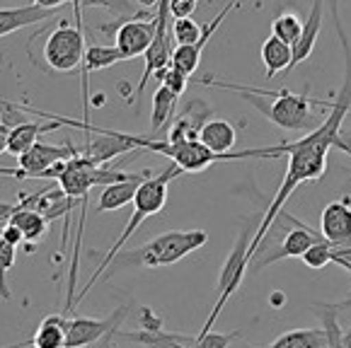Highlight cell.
Masks as SVG:
<instances>
[{"mask_svg": "<svg viewBox=\"0 0 351 348\" xmlns=\"http://www.w3.org/2000/svg\"><path fill=\"white\" fill-rule=\"evenodd\" d=\"M85 29L61 20V25L47 36L44 61L56 73H73L85 63Z\"/></svg>", "mask_w": 351, "mask_h": 348, "instance_id": "obj_6", "label": "cell"}, {"mask_svg": "<svg viewBox=\"0 0 351 348\" xmlns=\"http://www.w3.org/2000/svg\"><path fill=\"white\" fill-rule=\"evenodd\" d=\"M204 34V25H199L197 20L191 17H175L172 20V39L175 44H197Z\"/></svg>", "mask_w": 351, "mask_h": 348, "instance_id": "obj_29", "label": "cell"}, {"mask_svg": "<svg viewBox=\"0 0 351 348\" xmlns=\"http://www.w3.org/2000/svg\"><path fill=\"white\" fill-rule=\"evenodd\" d=\"M335 264L344 266L346 271H351V247H341V249H335V256H332Z\"/></svg>", "mask_w": 351, "mask_h": 348, "instance_id": "obj_37", "label": "cell"}, {"mask_svg": "<svg viewBox=\"0 0 351 348\" xmlns=\"http://www.w3.org/2000/svg\"><path fill=\"white\" fill-rule=\"evenodd\" d=\"M56 17V10H47L39 5H22V8H0V36L15 34L25 27L39 25Z\"/></svg>", "mask_w": 351, "mask_h": 348, "instance_id": "obj_18", "label": "cell"}, {"mask_svg": "<svg viewBox=\"0 0 351 348\" xmlns=\"http://www.w3.org/2000/svg\"><path fill=\"white\" fill-rule=\"evenodd\" d=\"M17 259V247L8 245L0 240V300H10V290H8V271L12 269Z\"/></svg>", "mask_w": 351, "mask_h": 348, "instance_id": "obj_32", "label": "cell"}, {"mask_svg": "<svg viewBox=\"0 0 351 348\" xmlns=\"http://www.w3.org/2000/svg\"><path fill=\"white\" fill-rule=\"evenodd\" d=\"M271 34L293 47L295 41L300 39V34H303V20L298 15H293V12H279L274 17V22H271Z\"/></svg>", "mask_w": 351, "mask_h": 348, "instance_id": "obj_27", "label": "cell"}, {"mask_svg": "<svg viewBox=\"0 0 351 348\" xmlns=\"http://www.w3.org/2000/svg\"><path fill=\"white\" fill-rule=\"evenodd\" d=\"M177 95L172 92L167 85H158V90L153 92V114H150V136L158 138V131L170 121V116L175 114L177 107Z\"/></svg>", "mask_w": 351, "mask_h": 348, "instance_id": "obj_23", "label": "cell"}, {"mask_svg": "<svg viewBox=\"0 0 351 348\" xmlns=\"http://www.w3.org/2000/svg\"><path fill=\"white\" fill-rule=\"evenodd\" d=\"M114 338H117V334H107V336H104L102 341H97V346H95V348H112Z\"/></svg>", "mask_w": 351, "mask_h": 348, "instance_id": "obj_41", "label": "cell"}, {"mask_svg": "<svg viewBox=\"0 0 351 348\" xmlns=\"http://www.w3.org/2000/svg\"><path fill=\"white\" fill-rule=\"evenodd\" d=\"M238 8H240V0H230V3H228V5L223 8V10L218 12L211 22H206V25H204V34H202V39H199L197 44H180V47H175L170 66H175L177 71H182L184 75H189V77L194 75V73H197V68H199V61H202L204 49H206V44L211 41V36L216 34V29L221 27V22L226 20L232 10H238Z\"/></svg>", "mask_w": 351, "mask_h": 348, "instance_id": "obj_13", "label": "cell"}, {"mask_svg": "<svg viewBox=\"0 0 351 348\" xmlns=\"http://www.w3.org/2000/svg\"><path fill=\"white\" fill-rule=\"evenodd\" d=\"M199 82L208 87H218V90L238 92L245 102L257 107L264 119H269V121L276 123L279 128H286V131H313V128H317L313 107L330 109L332 104V102L313 99L308 95L291 92L286 87L284 90H262V87H254V85H235V82H221V80H213V77H202Z\"/></svg>", "mask_w": 351, "mask_h": 348, "instance_id": "obj_2", "label": "cell"}, {"mask_svg": "<svg viewBox=\"0 0 351 348\" xmlns=\"http://www.w3.org/2000/svg\"><path fill=\"white\" fill-rule=\"evenodd\" d=\"M63 123L58 119H49V123H42V121H22L17 126L10 128V134H8V148L5 153L12 155V158H20L22 153L32 148V145L39 140L42 134H51L56 128H61Z\"/></svg>", "mask_w": 351, "mask_h": 348, "instance_id": "obj_17", "label": "cell"}, {"mask_svg": "<svg viewBox=\"0 0 351 348\" xmlns=\"http://www.w3.org/2000/svg\"><path fill=\"white\" fill-rule=\"evenodd\" d=\"M150 174H153L150 169H143V172H136L131 179L114 182V184L102 186L95 210H97V213H109V210H119V208H124V206L134 203L136 191H138V186L148 179Z\"/></svg>", "mask_w": 351, "mask_h": 348, "instance_id": "obj_15", "label": "cell"}, {"mask_svg": "<svg viewBox=\"0 0 351 348\" xmlns=\"http://www.w3.org/2000/svg\"><path fill=\"white\" fill-rule=\"evenodd\" d=\"M322 20H325V0H313L308 20L303 22V34H300V39L293 44V61H291V66L286 73H291L295 66H300V63L310 58V53H313V49H315L317 36H320Z\"/></svg>", "mask_w": 351, "mask_h": 348, "instance_id": "obj_16", "label": "cell"}, {"mask_svg": "<svg viewBox=\"0 0 351 348\" xmlns=\"http://www.w3.org/2000/svg\"><path fill=\"white\" fill-rule=\"evenodd\" d=\"M341 348H351V327H346L341 334Z\"/></svg>", "mask_w": 351, "mask_h": 348, "instance_id": "obj_42", "label": "cell"}, {"mask_svg": "<svg viewBox=\"0 0 351 348\" xmlns=\"http://www.w3.org/2000/svg\"><path fill=\"white\" fill-rule=\"evenodd\" d=\"M141 329H145V332H160L162 319L155 317L150 308H141Z\"/></svg>", "mask_w": 351, "mask_h": 348, "instance_id": "obj_36", "label": "cell"}, {"mask_svg": "<svg viewBox=\"0 0 351 348\" xmlns=\"http://www.w3.org/2000/svg\"><path fill=\"white\" fill-rule=\"evenodd\" d=\"M0 240L8 242V245H12V247L25 245V235H22L20 227L12 225V223H5V225H3V230H0Z\"/></svg>", "mask_w": 351, "mask_h": 348, "instance_id": "obj_35", "label": "cell"}, {"mask_svg": "<svg viewBox=\"0 0 351 348\" xmlns=\"http://www.w3.org/2000/svg\"><path fill=\"white\" fill-rule=\"evenodd\" d=\"M80 5L85 8H102V10L112 12L117 17H141V20H153L155 12L150 10H138L136 0H80Z\"/></svg>", "mask_w": 351, "mask_h": 348, "instance_id": "obj_25", "label": "cell"}, {"mask_svg": "<svg viewBox=\"0 0 351 348\" xmlns=\"http://www.w3.org/2000/svg\"><path fill=\"white\" fill-rule=\"evenodd\" d=\"M180 174H184L180 167H177L175 162L170 164V167H165L160 174H150L148 179L143 182V184L138 186V191H136V199H134V210H131V218L129 223H126L124 232H121L119 237H117V242H114L112 247H109V251L104 254V259L99 261V266L95 269V273L90 276V281L85 283V288L80 293H77L75 302H80L85 295H88L90 290H93L95 283L102 278V273L109 269V264H112V259L121 251V247L126 245V242L131 240V235H134L136 230H138L141 225H143L145 218H150V215H158L162 208H165L167 203V191H170V182L177 179Z\"/></svg>", "mask_w": 351, "mask_h": 348, "instance_id": "obj_3", "label": "cell"}, {"mask_svg": "<svg viewBox=\"0 0 351 348\" xmlns=\"http://www.w3.org/2000/svg\"><path fill=\"white\" fill-rule=\"evenodd\" d=\"M199 0H170L172 17H191L197 10Z\"/></svg>", "mask_w": 351, "mask_h": 348, "instance_id": "obj_34", "label": "cell"}, {"mask_svg": "<svg viewBox=\"0 0 351 348\" xmlns=\"http://www.w3.org/2000/svg\"><path fill=\"white\" fill-rule=\"evenodd\" d=\"M208 242L206 230H170L153 237L145 245L134 247L129 251H119L112 259V273L124 271V269H160L172 266L191 251L202 249Z\"/></svg>", "mask_w": 351, "mask_h": 348, "instance_id": "obj_4", "label": "cell"}, {"mask_svg": "<svg viewBox=\"0 0 351 348\" xmlns=\"http://www.w3.org/2000/svg\"><path fill=\"white\" fill-rule=\"evenodd\" d=\"M177 343H184L189 348H228L235 338L240 336V332H232V334H216V332H208V334H199V336H182V334H170Z\"/></svg>", "mask_w": 351, "mask_h": 348, "instance_id": "obj_26", "label": "cell"}, {"mask_svg": "<svg viewBox=\"0 0 351 348\" xmlns=\"http://www.w3.org/2000/svg\"><path fill=\"white\" fill-rule=\"evenodd\" d=\"M5 223H12V225L20 227L22 235H25V242H29V245L32 242L44 240V235H47V230H49L47 215L34 208H25V206H20V201H17V210Z\"/></svg>", "mask_w": 351, "mask_h": 348, "instance_id": "obj_21", "label": "cell"}, {"mask_svg": "<svg viewBox=\"0 0 351 348\" xmlns=\"http://www.w3.org/2000/svg\"><path fill=\"white\" fill-rule=\"evenodd\" d=\"M32 3L39 8H47V10H58V8H63L66 3H73V0H32Z\"/></svg>", "mask_w": 351, "mask_h": 348, "instance_id": "obj_39", "label": "cell"}, {"mask_svg": "<svg viewBox=\"0 0 351 348\" xmlns=\"http://www.w3.org/2000/svg\"><path fill=\"white\" fill-rule=\"evenodd\" d=\"M155 80L170 87L172 92L177 95V97H182V95L186 92V85H189V75H184L182 71H177L175 66H167L165 71L155 73Z\"/></svg>", "mask_w": 351, "mask_h": 348, "instance_id": "obj_33", "label": "cell"}, {"mask_svg": "<svg viewBox=\"0 0 351 348\" xmlns=\"http://www.w3.org/2000/svg\"><path fill=\"white\" fill-rule=\"evenodd\" d=\"M330 12L332 20H335V29L337 36H339V47L341 53H344V82H341V90L337 95V99L330 104V114L325 116V121L317 128H313L308 136L293 140V143H281V150L284 155H289V167H286L284 182H281L279 191L271 199V203L267 206V213L259 221V227L254 232L252 242H250V259L259 251V245L267 237L269 227L274 225L276 215L284 210L286 201L291 199L295 189L305 182L320 179L327 169V153L332 148H337V140H339V131L344 119L351 114V41L346 36L344 27H341L339 20V0H330Z\"/></svg>", "mask_w": 351, "mask_h": 348, "instance_id": "obj_1", "label": "cell"}, {"mask_svg": "<svg viewBox=\"0 0 351 348\" xmlns=\"http://www.w3.org/2000/svg\"><path fill=\"white\" fill-rule=\"evenodd\" d=\"M136 3L143 5L145 10H155V8H158V0H136Z\"/></svg>", "mask_w": 351, "mask_h": 348, "instance_id": "obj_43", "label": "cell"}, {"mask_svg": "<svg viewBox=\"0 0 351 348\" xmlns=\"http://www.w3.org/2000/svg\"><path fill=\"white\" fill-rule=\"evenodd\" d=\"M262 61L264 71H267V80H271V77H276V73L289 71L291 61H293V47L274 34L267 36L262 44Z\"/></svg>", "mask_w": 351, "mask_h": 348, "instance_id": "obj_20", "label": "cell"}, {"mask_svg": "<svg viewBox=\"0 0 351 348\" xmlns=\"http://www.w3.org/2000/svg\"><path fill=\"white\" fill-rule=\"evenodd\" d=\"M254 232H257V227L254 225H243V230H240L238 240H235V245H232L230 254H228V259L223 261V269L221 273H218V300L216 305H213L211 314H208V319L204 322V329L199 334H208L213 329V324H216V319L221 317L223 308H226V302L230 300V295L235 290H238V286L243 283L245 273H247V264H250V242H252Z\"/></svg>", "mask_w": 351, "mask_h": 348, "instance_id": "obj_5", "label": "cell"}, {"mask_svg": "<svg viewBox=\"0 0 351 348\" xmlns=\"http://www.w3.org/2000/svg\"><path fill=\"white\" fill-rule=\"evenodd\" d=\"M93 138L85 143L80 153L90 158L95 164H107L114 158L126 153H136V150H148L150 138L153 136H136V134H121V131H112V128L93 126Z\"/></svg>", "mask_w": 351, "mask_h": 348, "instance_id": "obj_8", "label": "cell"}, {"mask_svg": "<svg viewBox=\"0 0 351 348\" xmlns=\"http://www.w3.org/2000/svg\"><path fill=\"white\" fill-rule=\"evenodd\" d=\"M77 153H80V148H75L73 143L49 145L36 140L27 153H22L17 158V167H0V174L3 177H15V179H44V172L49 167H53L61 160H71Z\"/></svg>", "mask_w": 351, "mask_h": 348, "instance_id": "obj_9", "label": "cell"}, {"mask_svg": "<svg viewBox=\"0 0 351 348\" xmlns=\"http://www.w3.org/2000/svg\"><path fill=\"white\" fill-rule=\"evenodd\" d=\"M15 210H17V203H5V201H0V221H8Z\"/></svg>", "mask_w": 351, "mask_h": 348, "instance_id": "obj_40", "label": "cell"}, {"mask_svg": "<svg viewBox=\"0 0 351 348\" xmlns=\"http://www.w3.org/2000/svg\"><path fill=\"white\" fill-rule=\"evenodd\" d=\"M252 348V346H247ZM267 348H327V338L322 329H295V332H286L276 338L274 343H269Z\"/></svg>", "mask_w": 351, "mask_h": 348, "instance_id": "obj_24", "label": "cell"}, {"mask_svg": "<svg viewBox=\"0 0 351 348\" xmlns=\"http://www.w3.org/2000/svg\"><path fill=\"white\" fill-rule=\"evenodd\" d=\"M199 140H202L211 153L228 155V153H232V148H235L238 134H235V126H232L230 121L208 119V121L202 126V131H199Z\"/></svg>", "mask_w": 351, "mask_h": 348, "instance_id": "obj_19", "label": "cell"}, {"mask_svg": "<svg viewBox=\"0 0 351 348\" xmlns=\"http://www.w3.org/2000/svg\"><path fill=\"white\" fill-rule=\"evenodd\" d=\"M317 314H320V319H322V332H325V338H327V348H341V334H344V329L337 322V308H332V305H320Z\"/></svg>", "mask_w": 351, "mask_h": 348, "instance_id": "obj_30", "label": "cell"}, {"mask_svg": "<svg viewBox=\"0 0 351 348\" xmlns=\"http://www.w3.org/2000/svg\"><path fill=\"white\" fill-rule=\"evenodd\" d=\"M337 148L344 150L346 155H351V131L341 128V131H339V140H337Z\"/></svg>", "mask_w": 351, "mask_h": 348, "instance_id": "obj_38", "label": "cell"}, {"mask_svg": "<svg viewBox=\"0 0 351 348\" xmlns=\"http://www.w3.org/2000/svg\"><path fill=\"white\" fill-rule=\"evenodd\" d=\"M332 256H335V247H332L327 240H320L310 247L300 259H303V264L310 269H325L327 264H332Z\"/></svg>", "mask_w": 351, "mask_h": 348, "instance_id": "obj_31", "label": "cell"}, {"mask_svg": "<svg viewBox=\"0 0 351 348\" xmlns=\"http://www.w3.org/2000/svg\"><path fill=\"white\" fill-rule=\"evenodd\" d=\"M320 232L335 249L351 247V206L349 199L332 201L320 215Z\"/></svg>", "mask_w": 351, "mask_h": 348, "instance_id": "obj_14", "label": "cell"}, {"mask_svg": "<svg viewBox=\"0 0 351 348\" xmlns=\"http://www.w3.org/2000/svg\"><path fill=\"white\" fill-rule=\"evenodd\" d=\"M175 20L170 12V0H158V8H155V39L150 44V49L145 51V68L141 82L136 87V97H141L148 85V80H153L155 73L165 71L172 61V51H175V39H172V22Z\"/></svg>", "mask_w": 351, "mask_h": 348, "instance_id": "obj_7", "label": "cell"}, {"mask_svg": "<svg viewBox=\"0 0 351 348\" xmlns=\"http://www.w3.org/2000/svg\"><path fill=\"white\" fill-rule=\"evenodd\" d=\"M102 32H114V47L119 49L124 61L136 56H145L155 39V17L141 20V17H117L112 25H104Z\"/></svg>", "mask_w": 351, "mask_h": 348, "instance_id": "obj_10", "label": "cell"}, {"mask_svg": "<svg viewBox=\"0 0 351 348\" xmlns=\"http://www.w3.org/2000/svg\"><path fill=\"white\" fill-rule=\"evenodd\" d=\"M129 314V308L114 310L109 317L104 319H93V317H71L66 327V348H85L95 346L97 341H102L107 334H117L121 327V322Z\"/></svg>", "mask_w": 351, "mask_h": 348, "instance_id": "obj_11", "label": "cell"}, {"mask_svg": "<svg viewBox=\"0 0 351 348\" xmlns=\"http://www.w3.org/2000/svg\"><path fill=\"white\" fill-rule=\"evenodd\" d=\"M119 338H126V341H136V343H143L148 348H189L184 343H177L175 338L170 336V332H136V334H126V332H117Z\"/></svg>", "mask_w": 351, "mask_h": 348, "instance_id": "obj_28", "label": "cell"}, {"mask_svg": "<svg viewBox=\"0 0 351 348\" xmlns=\"http://www.w3.org/2000/svg\"><path fill=\"white\" fill-rule=\"evenodd\" d=\"M279 215H281V218H286V221L293 225V230H289V235L284 237V242H281L276 249H271L269 254H264L262 259L254 261L252 266H250V271H259V269H264V266H271V264H276V261H281V259H295V256L300 259V256H303L310 247L315 245V242L325 240V235H322V232L303 225V223L295 221L293 215H289L286 210H281ZM279 215H276V218H279Z\"/></svg>", "mask_w": 351, "mask_h": 348, "instance_id": "obj_12", "label": "cell"}, {"mask_svg": "<svg viewBox=\"0 0 351 348\" xmlns=\"http://www.w3.org/2000/svg\"><path fill=\"white\" fill-rule=\"evenodd\" d=\"M66 327H68V317H63V314H49V317L39 324V329H36L29 346L32 348H66Z\"/></svg>", "mask_w": 351, "mask_h": 348, "instance_id": "obj_22", "label": "cell"}]
</instances>
